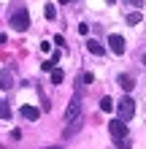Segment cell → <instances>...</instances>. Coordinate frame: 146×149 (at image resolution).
Instances as JSON below:
<instances>
[{"label":"cell","instance_id":"cell-14","mask_svg":"<svg viewBox=\"0 0 146 149\" xmlns=\"http://www.w3.org/2000/svg\"><path fill=\"white\" fill-rule=\"evenodd\" d=\"M0 119H11V109L6 100H0Z\"/></svg>","mask_w":146,"mask_h":149},{"label":"cell","instance_id":"cell-8","mask_svg":"<svg viewBox=\"0 0 146 149\" xmlns=\"http://www.w3.org/2000/svg\"><path fill=\"white\" fill-rule=\"evenodd\" d=\"M92 79H95V76H92V73H87V71H84V73H79V76H76V92H81V87L92 84Z\"/></svg>","mask_w":146,"mask_h":149},{"label":"cell","instance_id":"cell-15","mask_svg":"<svg viewBox=\"0 0 146 149\" xmlns=\"http://www.w3.org/2000/svg\"><path fill=\"white\" fill-rule=\"evenodd\" d=\"M141 19H143V16H141L138 11H135V14H127V19H125V22H127V24H133V27H135V24H141Z\"/></svg>","mask_w":146,"mask_h":149},{"label":"cell","instance_id":"cell-1","mask_svg":"<svg viewBox=\"0 0 146 149\" xmlns=\"http://www.w3.org/2000/svg\"><path fill=\"white\" fill-rule=\"evenodd\" d=\"M11 27L19 30V33H24V30L30 27V14H27V8H14V11H11Z\"/></svg>","mask_w":146,"mask_h":149},{"label":"cell","instance_id":"cell-16","mask_svg":"<svg viewBox=\"0 0 146 149\" xmlns=\"http://www.w3.org/2000/svg\"><path fill=\"white\" fill-rule=\"evenodd\" d=\"M114 144H116V149H130V138H114Z\"/></svg>","mask_w":146,"mask_h":149},{"label":"cell","instance_id":"cell-22","mask_svg":"<svg viewBox=\"0 0 146 149\" xmlns=\"http://www.w3.org/2000/svg\"><path fill=\"white\" fill-rule=\"evenodd\" d=\"M46 149H60V146H46Z\"/></svg>","mask_w":146,"mask_h":149},{"label":"cell","instance_id":"cell-11","mask_svg":"<svg viewBox=\"0 0 146 149\" xmlns=\"http://www.w3.org/2000/svg\"><path fill=\"white\" fill-rule=\"evenodd\" d=\"M68 125H71V127H68L65 133H62V138H71V136H76V133H79V127H81V117H79V119H73V122H68Z\"/></svg>","mask_w":146,"mask_h":149},{"label":"cell","instance_id":"cell-21","mask_svg":"<svg viewBox=\"0 0 146 149\" xmlns=\"http://www.w3.org/2000/svg\"><path fill=\"white\" fill-rule=\"evenodd\" d=\"M60 3H73V0H60Z\"/></svg>","mask_w":146,"mask_h":149},{"label":"cell","instance_id":"cell-4","mask_svg":"<svg viewBox=\"0 0 146 149\" xmlns=\"http://www.w3.org/2000/svg\"><path fill=\"white\" fill-rule=\"evenodd\" d=\"M108 130H111V136H114V138H125V136H127V122L111 119V122H108Z\"/></svg>","mask_w":146,"mask_h":149},{"label":"cell","instance_id":"cell-19","mask_svg":"<svg viewBox=\"0 0 146 149\" xmlns=\"http://www.w3.org/2000/svg\"><path fill=\"white\" fill-rule=\"evenodd\" d=\"M79 33H81V36H87V33H89V24L81 22V24H79Z\"/></svg>","mask_w":146,"mask_h":149},{"label":"cell","instance_id":"cell-2","mask_svg":"<svg viewBox=\"0 0 146 149\" xmlns=\"http://www.w3.org/2000/svg\"><path fill=\"white\" fill-rule=\"evenodd\" d=\"M116 111H119V119L122 122H130L135 117V100L130 98V95H125V98L116 103Z\"/></svg>","mask_w":146,"mask_h":149},{"label":"cell","instance_id":"cell-20","mask_svg":"<svg viewBox=\"0 0 146 149\" xmlns=\"http://www.w3.org/2000/svg\"><path fill=\"white\" fill-rule=\"evenodd\" d=\"M141 63H143V65H146V54H143V57H141Z\"/></svg>","mask_w":146,"mask_h":149},{"label":"cell","instance_id":"cell-5","mask_svg":"<svg viewBox=\"0 0 146 149\" xmlns=\"http://www.w3.org/2000/svg\"><path fill=\"white\" fill-rule=\"evenodd\" d=\"M108 49L111 52H114V54H125V38L122 36H116V33H114V36H108Z\"/></svg>","mask_w":146,"mask_h":149},{"label":"cell","instance_id":"cell-12","mask_svg":"<svg viewBox=\"0 0 146 149\" xmlns=\"http://www.w3.org/2000/svg\"><path fill=\"white\" fill-rule=\"evenodd\" d=\"M49 73H51V84H62V79H65V76H62V71H60V68H51Z\"/></svg>","mask_w":146,"mask_h":149},{"label":"cell","instance_id":"cell-23","mask_svg":"<svg viewBox=\"0 0 146 149\" xmlns=\"http://www.w3.org/2000/svg\"><path fill=\"white\" fill-rule=\"evenodd\" d=\"M106 3H116V0H106Z\"/></svg>","mask_w":146,"mask_h":149},{"label":"cell","instance_id":"cell-9","mask_svg":"<svg viewBox=\"0 0 146 149\" xmlns=\"http://www.w3.org/2000/svg\"><path fill=\"white\" fill-rule=\"evenodd\" d=\"M22 117L33 122V119H38V117H41V109H38V106H22Z\"/></svg>","mask_w":146,"mask_h":149},{"label":"cell","instance_id":"cell-6","mask_svg":"<svg viewBox=\"0 0 146 149\" xmlns=\"http://www.w3.org/2000/svg\"><path fill=\"white\" fill-rule=\"evenodd\" d=\"M116 81H119V87H122L125 92H133V87H135V79H133L130 73H122V76L116 79Z\"/></svg>","mask_w":146,"mask_h":149},{"label":"cell","instance_id":"cell-13","mask_svg":"<svg viewBox=\"0 0 146 149\" xmlns=\"http://www.w3.org/2000/svg\"><path fill=\"white\" fill-rule=\"evenodd\" d=\"M100 111H114V100H111L108 95H106V98H100Z\"/></svg>","mask_w":146,"mask_h":149},{"label":"cell","instance_id":"cell-7","mask_svg":"<svg viewBox=\"0 0 146 149\" xmlns=\"http://www.w3.org/2000/svg\"><path fill=\"white\" fill-rule=\"evenodd\" d=\"M14 87V73L11 71H0V90H11Z\"/></svg>","mask_w":146,"mask_h":149},{"label":"cell","instance_id":"cell-3","mask_svg":"<svg viewBox=\"0 0 146 149\" xmlns=\"http://www.w3.org/2000/svg\"><path fill=\"white\" fill-rule=\"evenodd\" d=\"M81 117V95L76 92L71 103H68V109H65V122H73V119H79Z\"/></svg>","mask_w":146,"mask_h":149},{"label":"cell","instance_id":"cell-17","mask_svg":"<svg viewBox=\"0 0 146 149\" xmlns=\"http://www.w3.org/2000/svg\"><path fill=\"white\" fill-rule=\"evenodd\" d=\"M44 14H46V19H57V8L51 6V3H49V6L44 8Z\"/></svg>","mask_w":146,"mask_h":149},{"label":"cell","instance_id":"cell-18","mask_svg":"<svg viewBox=\"0 0 146 149\" xmlns=\"http://www.w3.org/2000/svg\"><path fill=\"white\" fill-rule=\"evenodd\" d=\"M54 68V60H46V63H41V71H51Z\"/></svg>","mask_w":146,"mask_h":149},{"label":"cell","instance_id":"cell-10","mask_svg":"<svg viewBox=\"0 0 146 149\" xmlns=\"http://www.w3.org/2000/svg\"><path fill=\"white\" fill-rule=\"evenodd\" d=\"M87 49H89V54H106V46H103L100 41H87Z\"/></svg>","mask_w":146,"mask_h":149}]
</instances>
